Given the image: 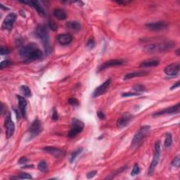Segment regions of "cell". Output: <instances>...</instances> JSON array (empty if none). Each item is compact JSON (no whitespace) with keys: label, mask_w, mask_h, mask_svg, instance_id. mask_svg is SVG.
Returning a JSON list of instances; mask_svg holds the SVG:
<instances>
[{"label":"cell","mask_w":180,"mask_h":180,"mask_svg":"<svg viewBox=\"0 0 180 180\" xmlns=\"http://www.w3.org/2000/svg\"><path fill=\"white\" fill-rule=\"evenodd\" d=\"M179 84H180V82L178 81V82H177L176 83V84H174V85L172 86V87H170V90H174V89L179 87Z\"/></svg>","instance_id":"cell-43"},{"label":"cell","mask_w":180,"mask_h":180,"mask_svg":"<svg viewBox=\"0 0 180 180\" xmlns=\"http://www.w3.org/2000/svg\"><path fill=\"white\" fill-rule=\"evenodd\" d=\"M83 151V148H77L76 149L75 151H74L73 153H71V156L70 158V162L72 163L75 161V160L76 158L77 157L78 155H80V153H82Z\"/></svg>","instance_id":"cell-26"},{"label":"cell","mask_w":180,"mask_h":180,"mask_svg":"<svg viewBox=\"0 0 180 180\" xmlns=\"http://www.w3.org/2000/svg\"><path fill=\"white\" fill-rule=\"evenodd\" d=\"M11 52L10 49H9L7 46H1V49H0V54L1 55H7L9 54Z\"/></svg>","instance_id":"cell-34"},{"label":"cell","mask_w":180,"mask_h":180,"mask_svg":"<svg viewBox=\"0 0 180 180\" xmlns=\"http://www.w3.org/2000/svg\"><path fill=\"white\" fill-rule=\"evenodd\" d=\"M68 104H71V106H79V104H80L79 101L75 98L69 99H68Z\"/></svg>","instance_id":"cell-33"},{"label":"cell","mask_w":180,"mask_h":180,"mask_svg":"<svg viewBox=\"0 0 180 180\" xmlns=\"http://www.w3.org/2000/svg\"><path fill=\"white\" fill-rule=\"evenodd\" d=\"M85 124L82 120H79L76 118H74L72 120L71 128L70 132H69L68 137L69 138H75L77 134H80V132L84 129Z\"/></svg>","instance_id":"cell-4"},{"label":"cell","mask_w":180,"mask_h":180,"mask_svg":"<svg viewBox=\"0 0 180 180\" xmlns=\"http://www.w3.org/2000/svg\"><path fill=\"white\" fill-rule=\"evenodd\" d=\"M148 73L147 72L145 71H136V72H132V73H127L125 75H124L123 80H128L132 78H134V77H143L147 75Z\"/></svg>","instance_id":"cell-21"},{"label":"cell","mask_w":180,"mask_h":180,"mask_svg":"<svg viewBox=\"0 0 180 180\" xmlns=\"http://www.w3.org/2000/svg\"><path fill=\"white\" fill-rule=\"evenodd\" d=\"M133 118H134V116H133L131 113H124V114L118 120L117 127L119 129H123L124 127H127L130 123H131Z\"/></svg>","instance_id":"cell-8"},{"label":"cell","mask_w":180,"mask_h":180,"mask_svg":"<svg viewBox=\"0 0 180 180\" xmlns=\"http://www.w3.org/2000/svg\"><path fill=\"white\" fill-rule=\"evenodd\" d=\"M160 141H157L155 144V151L153 154V158L150 165V167L148 169V174L152 175L154 173L155 170H156V166L158 165L160 160Z\"/></svg>","instance_id":"cell-5"},{"label":"cell","mask_w":180,"mask_h":180,"mask_svg":"<svg viewBox=\"0 0 180 180\" xmlns=\"http://www.w3.org/2000/svg\"><path fill=\"white\" fill-rule=\"evenodd\" d=\"M87 46L90 49H92L93 48H95V41L93 39H90L87 42Z\"/></svg>","instance_id":"cell-36"},{"label":"cell","mask_w":180,"mask_h":180,"mask_svg":"<svg viewBox=\"0 0 180 180\" xmlns=\"http://www.w3.org/2000/svg\"><path fill=\"white\" fill-rule=\"evenodd\" d=\"M139 95H140V94L137 92H125L122 94V96H123V97H129V96H134Z\"/></svg>","instance_id":"cell-37"},{"label":"cell","mask_w":180,"mask_h":180,"mask_svg":"<svg viewBox=\"0 0 180 180\" xmlns=\"http://www.w3.org/2000/svg\"><path fill=\"white\" fill-rule=\"evenodd\" d=\"M58 41H59L60 44L61 45H68V44H71L73 41V36L71 34H68V33H65V34L59 35L57 37Z\"/></svg>","instance_id":"cell-18"},{"label":"cell","mask_w":180,"mask_h":180,"mask_svg":"<svg viewBox=\"0 0 180 180\" xmlns=\"http://www.w3.org/2000/svg\"><path fill=\"white\" fill-rule=\"evenodd\" d=\"M37 169L42 173H46L48 171V165L47 163L44 160H41L37 165Z\"/></svg>","instance_id":"cell-25"},{"label":"cell","mask_w":180,"mask_h":180,"mask_svg":"<svg viewBox=\"0 0 180 180\" xmlns=\"http://www.w3.org/2000/svg\"><path fill=\"white\" fill-rule=\"evenodd\" d=\"M179 108H180V104L178 103L176 104L175 106L168 107L167 109H165L155 113L153 115V117H158L160 115H173V114H176V113H178L179 111Z\"/></svg>","instance_id":"cell-10"},{"label":"cell","mask_w":180,"mask_h":180,"mask_svg":"<svg viewBox=\"0 0 180 180\" xmlns=\"http://www.w3.org/2000/svg\"><path fill=\"white\" fill-rule=\"evenodd\" d=\"M160 64V61L158 60L155 59H148L140 63V68H151V67H156Z\"/></svg>","instance_id":"cell-20"},{"label":"cell","mask_w":180,"mask_h":180,"mask_svg":"<svg viewBox=\"0 0 180 180\" xmlns=\"http://www.w3.org/2000/svg\"><path fill=\"white\" fill-rule=\"evenodd\" d=\"M41 131H42V125H41V121L39 120L38 119H36V120L33 122L29 129L30 137H31V138L37 137L40 134Z\"/></svg>","instance_id":"cell-9"},{"label":"cell","mask_w":180,"mask_h":180,"mask_svg":"<svg viewBox=\"0 0 180 180\" xmlns=\"http://www.w3.org/2000/svg\"><path fill=\"white\" fill-rule=\"evenodd\" d=\"M16 17L17 16H16L14 13H11L9 15H7V17L4 18L3 23H2V28L7 30H12L13 23H14V22L16 20Z\"/></svg>","instance_id":"cell-11"},{"label":"cell","mask_w":180,"mask_h":180,"mask_svg":"<svg viewBox=\"0 0 180 180\" xmlns=\"http://www.w3.org/2000/svg\"><path fill=\"white\" fill-rule=\"evenodd\" d=\"M96 174H97V171H96V170L91 171L90 173H87V179H92V178H93V177H95L96 175Z\"/></svg>","instance_id":"cell-40"},{"label":"cell","mask_w":180,"mask_h":180,"mask_svg":"<svg viewBox=\"0 0 180 180\" xmlns=\"http://www.w3.org/2000/svg\"><path fill=\"white\" fill-rule=\"evenodd\" d=\"M125 63V61L124 60L122 59H113L109 60L107 61H105L104 63L99 66L98 71H102L105 70V69L109 68L110 67H113V66H121Z\"/></svg>","instance_id":"cell-12"},{"label":"cell","mask_w":180,"mask_h":180,"mask_svg":"<svg viewBox=\"0 0 180 180\" xmlns=\"http://www.w3.org/2000/svg\"><path fill=\"white\" fill-rule=\"evenodd\" d=\"M54 16L60 21L65 20V19L67 18L66 13L64 12V10H63L61 9H55L54 11Z\"/></svg>","instance_id":"cell-24"},{"label":"cell","mask_w":180,"mask_h":180,"mask_svg":"<svg viewBox=\"0 0 180 180\" xmlns=\"http://www.w3.org/2000/svg\"><path fill=\"white\" fill-rule=\"evenodd\" d=\"M172 143H173V138H172V135L170 133H168L166 134V137L165 139V144L164 146L165 148H168L169 146H170L172 145Z\"/></svg>","instance_id":"cell-29"},{"label":"cell","mask_w":180,"mask_h":180,"mask_svg":"<svg viewBox=\"0 0 180 180\" xmlns=\"http://www.w3.org/2000/svg\"><path fill=\"white\" fill-rule=\"evenodd\" d=\"M49 28L53 30V31H56L57 28H58L57 25L53 21H49Z\"/></svg>","instance_id":"cell-35"},{"label":"cell","mask_w":180,"mask_h":180,"mask_svg":"<svg viewBox=\"0 0 180 180\" xmlns=\"http://www.w3.org/2000/svg\"><path fill=\"white\" fill-rule=\"evenodd\" d=\"M179 51H180L179 49H177V50L176 51V54H177V56H179V55H180V54H179Z\"/></svg>","instance_id":"cell-45"},{"label":"cell","mask_w":180,"mask_h":180,"mask_svg":"<svg viewBox=\"0 0 180 180\" xmlns=\"http://www.w3.org/2000/svg\"><path fill=\"white\" fill-rule=\"evenodd\" d=\"M17 98L18 99V106L19 109L21 111V115L23 116V118L26 117V106H27V101L26 100L23 96L17 95Z\"/></svg>","instance_id":"cell-19"},{"label":"cell","mask_w":180,"mask_h":180,"mask_svg":"<svg viewBox=\"0 0 180 180\" xmlns=\"http://www.w3.org/2000/svg\"><path fill=\"white\" fill-rule=\"evenodd\" d=\"M132 90L134 91L135 92L137 93H141V92H144L146 91V89L145 87V86H144L143 85H134L132 87Z\"/></svg>","instance_id":"cell-27"},{"label":"cell","mask_w":180,"mask_h":180,"mask_svg":"<svg viewBox=\"0 0 180 180\" xmlns=\"http://www.w3.org/2000/svg\"><path fill=\"white\" fill-rule=\"evenodd\" d=\"M4 126L5 128H6L7 137L9 139V138L13 136V134H14L15 132V124L12 120L9 113H8L7 115L6 116V119H5L4 122Z\"/></svg>","instance_id":"cell-7"},{"label":"cell","mask_w":180,"mask_h":180,"mask_svg":"<svg viewBox=\"0 0 180 180\" xmlns=\"http://www.w3.org/2000/svg\"><path fill=\"white\" fill-rule=\"evenodd\" d=\"M111 84V79H108L106 81H105L103 84H101L100 86H99L97 88L95 89V90L93 92V97H98V96H101L106 92L108 87H109L110 85Z\"/></svg>","instance_id":"cell-13"},{"label":"cell","mask_w":180,"mask_h":180,"mask_svg":"<svg viewBox=\"0 0 180 180\" xmlns=\"http://www.w3.org/2000/svg\"><path fill=\"white\" fill-rule=\"evenodd\" d=\"M168 24L164 21H158L153 23H149L146 25V27L148 30L153 31H160V30H165L168 27Z\"/></svg>","instance_id":"cell-14"},{"label":"cell","mask_w":180,"mask_h":180,"mask_svg":"<svg viewBox=\"0 0 180 180\" xmlns=\"http://www.w3.org/2000/svg\"><path fill=\"white\" fill-rule=\"evenodd\" d=\"M66 26L67 27L68 29L75 32L79 31L80 28H81V25L77 21H69L68 23H66Z\"/></svg>","instance_id":"cell-23"},{"label":"cell","mask_w":180,"mask_h":180,"mask_svg":"<svg viewBox=\"0 0 180 180\" xmlns=\"http://www.w3.org/2000/svg\"><path fill=\"white\" fill-rule=\"evenodd\" d=\"M0 8H1L2 9H4V10H9V9H8V8L4 7L2 4H0Z\"/></svg>","instance_id":"cell-44"},{"label":"cell","mask_w":180,"mask_h":180,"mask_svg":"<svg viewBox=\"0 0 180 180\" xmlns=\"http://www.w3.org/2000/svg\"><path fill=\"white\" fill-rule=\"evenodd\" d=\"M42 150L46 152V153H49L52 155L56 158H60L61 156H63L64 155V152H63L62 150H61L59 148L53 147V146H46L42 148Z\"/></svg>","instance_id":"cell-17"},{"label":"cell","mask_w":180,"mask_h":180,"mask_svg":"<svg viewBox=\"0 0 180 180\" xmlns=\"http://www.w3.org/2000/svg\"><path fill=\"white\" fill-rule=\"evenodd\" d=\"M180 165V160H179V156H177L174 159V160L172 162V165L173 167L175 168H179Z\"/></svg>","instance_id":"cell-38"},{"label":"cell","mask_w":180,"mask_h":180,"mask_svg":"<svg viewBox=\"0 0 180 180\" xmlns=\"http://www.w3.org/2000/svg\"><path fill=\"white\" fill-rule=\"evenodd\" d=\"M21 91L23 93V95L26 96V97H30L32 95V93H31V90H30V87H27L26 85H23L21 86Z\"/></svg>","instance_id":"cell-28"},{"label":"cell","mask_w":180,"mask_h":180,"mask_svg":"<svg viewBox=\"0 0 180 180\" xmlns=\"http://www.w3.org/2000/svg\"><path fill=\"white\" fill-rule=\"evenodd\" d=\"M174 46H175V42H174V41H165L148 44L144 46V50L146 53L153 54L157 53V52H163L170 50Z\"/></svg>","instance_id":"cell-1"},{"label":"cell","mask_w":180,"mask_h":180,"mask_svg":"<svg viewBox=\"0 0 180 180\" xmlns=\"http://www.w3.org/2000/svg\"><path fill=\"white\" fill-rule=\"evenodd\" d=\"M27 162H29V159H27L26 157H21L20 159L18 160V164L20 165H25L26 164Z\"/></svg>","instance_id":"cell-39"},{"label":"cell","mask_w":180,"mask_h":180,"mask_svg":"<svg viewBox=\"0 0 180 180\" xmlns=\"http://www.w3.org/2000/svg\"><path fill=\"white\" fill-rule=\"evenodd\" d=\"M97 115H98V117L101 119V120H104V119L105 118L104 113L102 111H98L97 112Z\"/></svg>","instance_id":"cell-42"},{"label":"cell","mask_w":180,"mask_h":180,"mask_svg":"<svg viewBox=\"0 0 180 180\" xmlns=\"http://www.w3.org/2000/svg\"><path fill=\"white\" fill-rule=\"evenodd\" d=\"M151 127L148 125H144L141 127V128L139 129L136 134L133 137L132 141L131 146L134 148H137L139 147L140 145L142 144L143 142V140L144 138L147 136V134L150 132Z\"/></svg>","instance_id":"cell-3"},{"label":"cell","mask_w":180,"mask_h":180,"mask_svg":"<svg viewBox=\"0 0 180 180\" xmlns=\"http://www.w3.org/2000/svg\"><path fill=\"white\" fill-rule=\"evenodd\" d=\"M12 61H10L9 60H5V61H2L1 63V64H0V68H1V69H4L5 68H7V67H9V66L12 65Z\"/></svg>","instance_id":"cell-31"},{"label":"cell","mask_w":180,"mask_h":180,"mask_svg":"<svg viewBox=\"0 0 180 180\" xmlns=\"http://www.w3.org/2000/svg\"><path fill=\"white\" fill-rule=\"evenodd\" d=\"M180 70V65L179 63H172L166 66L165 68V73L169 76H176L178 75Z\"/></svg>","instance_id":"cell-15"},{"label":"cell","mask_w":180,"mask_h":180,"mask_svg":"<svg viewBox=\"0 0 180 180\" xmlns=\"http://www.w3.org/2000/svg\"><path fill=\"white\" fill-rule=\"evenodd\" d=\"M35 34L40 39L41 42H42L46 54H50L51 52V47L50 46V42H49V36L47 27L44 26V25H40L36 29Z\"/></svg>","instance_id":"cell-2"},{"label":"cell","mask_w":180,"mask_h":180,"mask_svg":"<svg viewBox=\"0 0 180 180\" xmlns=\"http://www.w3.org/2000/svg\"><path fill=\"white\" fill-rule=\"evenodd\" d=\"M37 49V46L35 43H29L27 45L22 47L19 51V54L22 58L26 59V61L28 59L33 51Z\"/></svg>","instance_id":"cell-6"},{"label":"cell","mask_w":180,"mask_h":180,"mask_svg":"<svg viewBox=\"0 0 180 180\" xmlns=\"http://www.w3.org/2000/svg\"><path fill=\"white\" fill-rule=\"evenodd\" d=\"M18 178L21 179H31L32 177L30 174L27 173H21L18 176Z\"/></svg>","instance_id":"cell-32"},{"label":"cell","mask_w":180,"mask_h":180,"mask_svg":"<svg viewBox=\"0 0 180 180\" xmlns=\"http://www.w3.org/2000/svg\"><path fill=\"white\" fill-rule=\"evenodd\" d=\"M139 173H140V168H139V165H138L137 163H136V164L134 165V167H133V168H132L131 175L134 177V176L137 175V174H139Z\"/></svg>","instance_id":"cell-30"},{"label":"cell","mask_w":180,"mask_h":180,"mask_svg":"<svg viewBox=\"0 0 180 180\" xmlns=\"http://www.w3.org/2000/svg\"><path fill=\"white\" fill-rule=\"evenodd\" d=\"M59 119V114H58L57 110L56 109H54L53 115H52V120H57Z\"/></svg>","instance_id":"cell-41"},{"label":"cell","mask_w":180,"mask_h":180,"mask_svg":"<svg viewBox=\"0 0 180 180\" xmlns=\"http://www.w3.org/2000/svg\"><path fill=\"white\" fill-rule=\"evenodd\" d=\"M20 2H21V3H23V4H28L30 7H34L39 14H40L41 16H42V17H44V16H46V13L45 12V11H44L42 7L41 6V4L39 3L37 1H22Z\"/></svg>","instance_id":"cell-16"},{"label":"cell","mask_w":180,"mask_h":180,"mask_svg":"<svg viewBox=\"0 0 180 180\" xmlns=\"http://www.w3.org/2000/svg\"><path fill=\"white\" fill-rule=\"evenodd\" d=\"M42 56H43L42 51L40 50V49H37L36 50H35L34 51L32 52L31 55L30 56V57L28 58V59H27L26 61H37V60L40 59Z\"/></svg>","instance_id":"cell-22"}]
</instances>
